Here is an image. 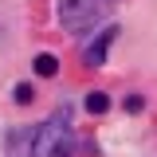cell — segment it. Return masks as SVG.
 Returning <instances> with one entry per match:
<instances>
[{"label":"cell","mask_w":157,"mask_h":157,"mask_svg":"<svg viewBox=\"0 0 157 157\" xmlns=\"http://www.w3.org/2000/svg\"><path fill=\"white\" fill-rule=\"evenodd\" d=\"M12 98H16L20 106H28V102H32V86H28V82H20L16 90H12Z\"/></svg>","instance_id":"8992f818"},{"label":"cell","mask_w":157,"mask_h":157,"mask_svg":"<svg viewBox=\"0 0 157 157\" xmlns=\"http://www.w3.org/2000/svg\"><path fill=\"white\" fill-rule=\"evenodd\" d=\"M114 36H118V28H114V24L98 32V39L90 43V47H86V63H90V67H102V59H106V51H110V43H114Z\"/></svg>","instance_id":"3957f363"},{"label":"cell","mask_w":157,"mask_h":157,"mask_svg":"<svg viewBox=\"0 0 157 157\" xmlns=\"http://www.w3.org/2000/svg\"><path fill=\"white\" fill-rule=\"evenodd\" d=\"M126 110H130V114H137V110H141V98L130 94V98H126Z\"/></svg>","instance_id":"52a82bcc"},{"label":"cell","mask_w":157,"mask_h":157,"mask_svg":"<svg viewBox=\"0 0 157 157\" xmlns=\"http://www.w3.org/2000/svg\"><path fill=\"white\" fill-rule=\"evenodd\" d=\"M86 110H90V114H106V110H110V94H102V90L86 94Z\"/></svg>","instance_id":"5b68a950"},{"label":"cell","mask_w":157,"mask_h":157,"mask_svg":"<svg viewBox=\"0 0 157 157\" xmlns=\"http://www.w3.org/2000/svg\"><path fill=\"white\" fill-rule=\"evenodd\" d=\"M110 8L114 0H59V24L75 36H86V28H94Z\"/></svg>","instance_id":"7a4b0ae2"},{"label":"cell","mask_w":157,"mask_h":157,"mask_svg":"<svg viewBox=\"0 0 157 157\" xmlns=\"http://www.w3.org/2000/svg\"><path fill=\"white\" fill-rule=\"evenodd\" d=\"M71 149H75V130L67 110H59L55 118L32 130V157H71Z\"/></svg>","instance_id":"6da1fadb"},{"label":"cell","mask_w":157,"mask_h":157,"mask_svg":"<svg viewBox=\"0 0 157 157\" xmlns=\"http://www.w3.org/2000/svg\"><path fill=\"white\" fill-rule=\"evenodd\" d=\"M32 67H36V75H39V78L59 75V59H55V55H36V63H32Z\"/></svg>","instance_id":"277c9868"}]
</instances>
